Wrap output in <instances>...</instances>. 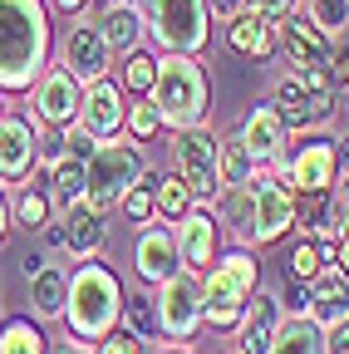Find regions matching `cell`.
I'll return each instance as SVG.
<instances>
[{
	"mask_svg": "<svg viewBox=\"0 0 349 354\" xmlns=\"http://www.w3.org/2000/svg\"><path fill=\"white\" fill-rule=\"evenodd\" d=\"M222 216L232 221V232L246 241L251 236V183H241V187H222Z\"/></svg>",
	"mask_w": 349,
	"mask_h": 354,
	"instance_id": "obj_34",
	"label": "cell"
},
{
	"mask_svg": "<svg viewBox=\"0 0 349 354\" xmlns=\"http://www.w3.org/2000/svg\"><path fill=\"white\" fill-rule=\"evenodd\" d=\"M50 192L45 187H25L20 197H15V212H10V221L20 232H45V221H50Z\"/></svg>",
	"mask_w": 349,
	"mask_h": 354,
	"instance_id": "obj_30",
	"label": "cell"
},
{
	"mask_svg": "<svg viewBox=\"0 0 349 354\" xmlns=\"http://www.w3.org/2000/svg\"><path fill=\"white\" fill-rule=\"evenodd\" d=\"M266 354H325V330L310 315H281Z\"/></svg>",
	"mask_w": 349,
	"mask_h": 354,
	"instance_id": "obj_26",
	"label": "cell"
},
{
	"mask_svg": "<svg viewBox=\"0 0 349 354\" xmlns=\"http://www.w3.org/2000/svg\"><path fill=\"white\" fill-rule=\"evenodd\" d=\"M148 35L172 55H197L211 39V10L207 0H148Z\"/></svg>",
	"mask_w": 349,
	"mask_h": 354,
	"instance_id": "obj_7",
	"label": "cell"
},
{
	"mask_svg": "<svg viewBox=\"0 0 349 354\" xmlns=\"http://www.w3.org/2000/svg\"><path fill=\"white\" fill-rule=\"evenodd\" d=\"M123 88L104 74V79H94V84H84V99H79V128L84 133H94V138L104 143V138H113V133L123 128Z\"/></svg>",
	"mask_w": 349,
	"mask_h": 354,
	"instance_id": "obj_16",
	"label": "cell"
},
{
	"mask_svg": "<svg viewBox=\"0 0 349 354\" xmlns=\"http://www.w3.org/2000/svg\"><path fill=\"white\" fill-rule=\"evenodd\" d=\"M246 10H256L261 20H271V25H281L285 15H295V10H300V0H246Z\"/></svg>",
	"mask_w": 349,
	"mask_h": 354,
	"instance_id": "obj_41",
	"label": "cell"
},
{
	"mask_svg": "<svg viewBox=\"0 0 349 354\" xmlns=\"http://www.w3.org/2000/svg\"><path fill=\"white\" fill-rule=\"evenodd\" d=\"M256 158H251V148L241 143V133H232V138H222V153H216V172H222V187H241V183H251L256 177Z\"/></svg>",
	"mask_w": 349,
	"mask_h": 354,
	"instance_id": "obj_28",
	"label": "cell"
},
{
	"mask_svg": "<svg viewBox=\"0 0 349 354\" xmlns=\"http://www.w3.org/2000/svg\"><path fill=\"white\" fill-rule=\"evenodd\" d=\"M227 44L241 59H271L276 55V25L261 20L256 10H236L227 20Z\"/></svg>",
	"mask_w": 349,
	"mask_h": 354,
	"instance_id": "obj_23",
	"label": "cell"
},
{
	"mask_svg": "<svg viewBox=\"0 0 349 354\" xmlns=\"http://www.w3.org/2000/svg\"><path fill=\"white\" fill-rule=\"evenodd\" d=\"M172 232H178V256L187 271H207L216 261V216L207 207H187L172 221Z\"/></svg>",
	"mask_w": 349,
	"mask_h": 354,
	"instance_id": "obj_18",
	"label": "cell"
},
{
	"mask_svg": "<svg viewBox=\"0 0 349 354\" xmlns=\"http://www.w3.org/2000/svg\"><path fill=\"white\" fill-rule=\"evenodd\" d=\"M153 202H158V216L162 221H178L187 207H192V192L178 172H167V177H153Z\"/></svg>",
	"mask_w": 349,
	"mask_h": 354,
	"instance_id": "obj_29",
	"label": "cell"
},
{
	"mask_svg": "<svg viewBox=\"0 0 349 354\" xmlns=\"http://www.w3.org/2000/svg\"><path fill=\"white\" fill-rule=\"evenodd\" d=\"M143 177V153L133 143H113L104 138L94 148V158L84 162V202H89L94 212H109L123 202V192L133 187Z\"/></svg>",
	"mask_w": 349,
	"mask_h": 354,
	"instance_id": "obj_5",
	"label": "cell"
},
{
	"mask_svg": "<svg viewBox=\"0 0 349 354\" xmlns=\"http://www.w3.org/2000/svg\"><path fill=\"white\" fill-rule=\"evenodd\" d=\"M330 227H334V236L349 232V172L339 177L334 192H330Z\"/></svg>",
	"mask_w": 349,
	"mask_h": 354,
	"instance_id": "obj_39",
	"label": "cell"
},
{
	"mask_svg": "<svg viewBox=\"0 0 349 354\" xmlns=\"http://www.w3.org/2000/svg\"><path fill=\"white\" fill-rule=\"evenodd\" d=\"M50 64V15L39 0H0V88H30Z\"/></svg>",
	"mask_w": 349,
	"mask_h": 354,
	"instance_id": "obj_1",
	"label": "cell"
},
{
	"mask_svg": "<svg viewBox=\"0 0 349 354\" xmlns=\"http://www.w3.org/2000/svg\"><path fill=\"white\" fill-rule=\"evenodd\" d=\"M207 10H211L216 20H222V25H227L236 10H246V0H207Z\"/></svg>",
	"mask_w": 349,
	"mask_h": 354,
	"instance_id": "obj_44",
	"label": "cell"
},
{
	"mask_svg": "<svg viewBox=\"0 0 349 354\" xmlns=\"http://www.w3.org/2000/svg\"><path fill=\"white\" fill-rule=\"evenodd\" d=\"M290 227H295V192H290V183H285L276 167L271 172L256 167V177H251V236L246 241L271 246Z\"/></svg>",
	"mask_w": 349,
	"mask_h": 354,
	"instance_id": "obj_9",
	"label": "cell"
},
{
	"mask_svg": "<svg viewBox=\"0 0 349 354\" xmlns=\"http://www.w3.org/2000/svg\"><path fill=\"white\" fill-rule=\"evenodd\" d=\"M133 271L148 286H162L167 276L182 271V256H178V232L162 227V221H148L138 227V246H133Z\"/></svg>",
	"mask_w": 349,
	"mask_h": 354,
	"instance_id": "obj_15",
	"label": "cell"
},
{
	"mask_svg": "<svg viewBox=\"0 0 349 354\" xmlns=\"http://www.w3.org/2000/svg\"><path fill=\"white\" fill-rule=\"evenodd\" d=\"M153 310H158V330L178 344H192L197 330H202V276L197 271H182L167 276L153 295Z\"/></svg>",
	"mask_w": 349,
	"mask_h": 354,
	"instance_id": "obj_8",
	"label": "cell"
},
{
	"mask_svg": "<svg viewBox=\"0 0 349 354\" xmlns=\"http://www.w3.org/2000/svg\"><path fill=\"white\" fill-rule=\"evenodd\" d=\"M79 99H84V84L69 74V69H45L35 84H30V109H35V118L45 123V128H69L74 118H79Z\"/></svg>",
	"mask_w": 349,
	"mask_h": 354,
	"instance_id": "obj_11",
	"label": "cell"
},
{
	"mask_svg": "<svg viewBox=\"0 0 349 354\" xmlns=\"http://www.w3.org/2000/svg\"><path fill=\"white\" fill-rule=\"evenodd\" d=\"M305 315H310L320 330L349 320V281L339 276V266H325V271L310 281V300H305Z\"/></svg>",
	"mask_w": 349,
	"mask_h": 354,
	"instance_id": "obj_21",
	"label": "cell"
},
{
	"mask_svg": "<svg viewBox=\"0 0 349 354\" xmlns=\"http://www.w3.org/2000/svg\"><path fill=\"white\" fill-rule=\"evenodd\" d=\"M0 113H6V109H0Z\"/></svg>",
	"mask_w": 349,
	"mask_h": 354,
	"instance_id": "obj_52",
	"label": "cell"
},
{
	"mask_svg": "<svg viewBox=\"0 0 349 354\" xmlns=\"http://www.w3.org/2000/svg\"><path fill=\"white\" fill-rule=\"evenodd\" d=\"M325 354H349V320L325 330Z\"/></svg>",
	"mask_w": 349,
	"mask_h": 354,
	"instance_id": "obj_43",
	"label": "cell"
},
{
	"mask_svg": "<svg viewBox=\"0 0 349 354\" xmlns=\"http://www.w3.org/2000/svg\"><path fill=\"white\" fill-rule=\"evenodd\" d=\"M281 315H285L281 295H261V290H256V300H246L241 320H236V354H266L271 339H276Z\"/></svg>",
	"mask_w": 349,
	"mask_h": 354,
	"instance_id": "obj_19",
	"label": "cell"
},
{
	"mask_svg": "<svg viewBox=\"0 0 349 354\" xmlns=\"http://www.w3.org/2000/svg\"><path fill=\"white\" fill-rule=\"evenodd\" d=\"M6 232H10V202H6V187H0V241H6Z\"/></svg>",
	"mask_w": 349,
	"mask_h": 354,
	"instance_id": "obj_48",
	"label": "cell"
},
{
	"mask_svg": "<svg viewBox=\"0 0 349 354\" xmlns=\"http://www.w3.org/2000/svg\"><path fill=\"white\" fill-rule=\"evenodd\" d=\"M64 300H69V271L64 266H39V271H30V310H35V320H59Z\"/></svg>",
	"mask_w": 349,
	"mask_h": 354,
	"instance_id": "obj_24",
	"label": "cell"
},
{
	"mask_svg": "<svg viewBox=\"0 0 349 354\" xmlns=\"http://www.w3.org/2000/svg\"><path fill=\"white\" fill-rule=\"evenodd\" d=\"M118 320H123V330H128V335H138L143 344H148L153 335H162V330H158V310H153V300H148V295H138V300H123Z\"/></svg>",
	"mask_w": 349,
	"mask_h": 354,
	"instance_id": "obj_33",
	"label": "cell"
},
{
	"mask_svg": "<svg viewBox=\"0 0 349 354\" xmlns=\"http://www.w3.org/2000/svg\"><path fill=\"white\" fill-rule=\"evenodd\" d=\"M118 207L128 212V221H138V227H148V221H158V202H153V177L143 172V183H133V187H128Z\"/></svg>",
	"mask_w": 349,
	"mask_h": 354,
	"instance_id": "obj_38",
	"label": "cell"
},
{
	"mask_svg": "<svg viewBox=\"0 0 349 354\" xmlns=\"http://www.w3.org/2000/svg\"><path fill=\"white\" fill-rule=\"evenodd\" d=\"M330 69H334V84H344V88H349V50H344V55H339Z\"/></svg>",
	"mask_w": 349,
	"mask_h": 354,
	"instance_id": "obj_47",
	"label": "cell"
},
{
	"mask_svg": "<svg viewBox=\"0 0 349 354\" xmlns=\"http://www.w3.org/2000/svg\"><path fill=\"white\" fill-rule=\"evenodd\" d=\"M295 197H310V192H334L339 183V143L334 138H305L295 153L281 158L276 167Z\"/></svg>",
	"mask_w": 349,
	"mask_h": 354,
	"instance_id": "obj_10",
	"label": "cell"
},
{
	"mask_svg": "<svg viewBox=\"0 0 349 354\" xmlns=\"http://www.w3.org/2000/svg\"><path fill=\"white\" fill-rule=\"evenodd\" d=\"M339 162H349V133L339 138Z\"/></svg>",
	"mask_w": 349,
	"mask_h": 354,
	"instance_id": "obj_50",
	"label": "cell"
},
{
	"mask_svg": "<svg viewBox=\"0 0 349 354\" xmlns=\"http://www.w3.org/2000/svg\"><path fill=\"white\" fill-rule=\"evenodd\" d=\"M162 354H187V349H162Z\"/></svg>",
	"mask_w": 349,
	"mask_h": 354,
	"instance_id": "obj_51",
	"label": "cell"
},
{
	"mask_svg": "<svg viewBox=\"0 0 349 354\" xmlns=\"http://www.w3.org/2000/svg\"><path fill=\"white\" fill-rule=\"evenodd\" d=\"M109 64H113V50H109L99 20H74L69 35H64V69L79 84H94V79L109 74Z\"/></svg>",
	"mask_w": 349,
	"mask_h": 354,
	"instance_id": "obj_14",
	"label": "cell"
},
{
	"mask_svg": "<svg viewBox=\"0 0 349 354\" xmlns=\"http://www.w3.org/2000/svg\"><path fill=\"white\" fill-rule=\"evenodd\" d=\"M305 15H310L330 39H339L349 30V0H305Z\"/></svg>",
	"mask_w": 349,
	"mask_h": 354,
	"instance_id": "obj_35",
	"label": "cell"
},
{
	"mask_svg": "<svg viewBox=\"0 0 349 354\" xmlns=\"http://www.w3.org/2000/svg\"><path fill=\"white\" fill-rule=\"evenodd\" d=\"M148 99L158 104L162 128H192L207 118V74L192 55H162L158 59V79L148 88Z\"/></svg>",
	"mask_w": 349,
	"mask_h": 354,
	"instance_id": "obj_4",
	"label": "cell"
},
{
	"mask_svg": "<svg viewBox=\"0 0 349 354\" xmlns=\"http://www.w3.org/2000/svg\"><path fill=\"white\" fill-rule=\"evenodd\" d=\"M118 310H123V286L109 266L99 261H84L79 271H69V300H64V325L74 339L84 344H99L113 325H118Z\"/></svg>",
	"mask_w": 349,
	"mask_h": 354,
	"instance_id": "obj_2",
	"label": "cell"
},
{
	"mask_svg": "<svg viewBox=\"0 0 349 354\" xmlns=\"http://www.w3.org/2000/svg\"><path fill=\"white\" fill-rule=\"evenodd\" d=\"M241 143L251 148V158L256 162H276L281 153H285V123H281V113H276V104H256L246 118H241Z\"/></svg>",
	"mask_w": 349,
	"mask_h": 354,
	"instance_id": "obj_20",
	"label": "cell"
},
{
	"mask_svg": "<svg viewBox=\"0 0 349 354\" xmlns=\"http://www.w3.org/2000/svg\"><path fill=\"white\" fill-rule=\"evenodd\" d=\"M123 128L133 133V143H148L153 133L162 128V118H158V104H153L148 94H138V104H128V109H123Z\"/></svg>",
	"mask_w": 349,
	"mask_h": 354,
	"instance_id": "obj_36",
	"label": "cell"
},
{
	"mask_svg": "<svg viewBox=\"0 0 349 354\" xmlns=\"http://www.w3.org/2000/svg\"><path fill=\"white\" fill-rule=\"evenodd\" d=\"M261 281V261L251 251H232V256H216L202 276V325L211 330H232L241 320L246 300L256 295Z\"/></svg>",
	"mask_w": 349,
	"mask_h": 354,
	"instance_id": "obj_3",
	"label": "cell"
},
{
	"mask_svg": "<svg viewBox=\"0 0 349 354\" xmlns=\"http://www.w3.org/2000/svg\"><path fill=\"white\" fill-rule=\"evenodd\" d=\"M45 354H94L84 339H64V344H55V349H45Z\"/></svg>",
	"mask_w": 349,
	"mask_h": 354,
	"instance_id": "obj_46",
	"label": "cell"
},
{
	"mask_svg": "<svg viewBox=\"0 0 349 354\" xmlns=\"http://www.w3.org/2000/svg\"><path fill=\"white\" fill-rule=\"evenodd\" d=\"M334 266H339V276L349 281V232H344V236L334 241Z\"/></svg>",
	"mask_w": 349,
	"mask_h": 354,
	"instance_id": "obj_45",
	"label": "cell"
},
{
	"mask_svg": "<svg viewBox=\"0 0 349 354\" xmlns=\"http://www.w3.org/2000/svg\"><path fill=\"white\" fill-rule=\"evenodd\" d=\"M64 143H69V153H74V158H84V162H89V158H94V148H99V138H94V133H84L79 123H69V128H64Z\"/></svg>",
	"mask_w": 349,
	"mask_h": 354,
	"instance_id": "obj_42",
	"label": "cell"
},
{
	"mask_svg": "<svg viewBox=\"0 0 349 354\" xmlns=\"http://www.w3.org/2000/svg\"><path fill=\"white\" fill-rule=\"evenodd\" d=\"M104 212H94L89 202H69V207H59V227H50L45 232V241L50 246H59L64 256H74V261H89V256H99V246H104Z\"/></svg>",
	"mask_w": 349,
	"mask_h": 354,
	"instance_id": "obj_12",
	"label": "cell"
},
{
	"mask_svg": "<svg viewBox=\"0 0 349 354\" xmlns=\"http://www.w3.org/2000/svg\"><path fill=\"white\" fill-rule=\"evenodd\" d=\"M271 104H276V113H281V123L285 128H295V133H305V128H315L320 118H330V109H320L305 88L295 84V74H285L281 84H276V94H271Z\"/></svg>",
	"mask_w": 349,
	"mask_h": 354,
	"instance_id": "obj_25",
	"label": "cell"
},
{
	"mask_svg": "<svg viewBox=\"0 0 349 354\" xmlns=\"http://www.w3.org/2000/svg\"><path fill=\"white\" fill-rule=\"evenodd\" d=\"M50 6H55V10H69V15H74V10H84V0H50Z\"/></svg>",
	"mask_w": 349,
	"mask_h": 354,
	"instance_id": "obj_49",
	"label": "cell"
},
{
	"mask_svg": "<svg viewBox=\"0 0 349 354\" xmlns=\"http://www.w3.org/2000/svg\"><path fill=\"white\" fill-rule=\"evenodd\" d=\"M99 30L109 39L113 55H128V50H143V35H148V15L133 6V0H109L99 10Z\"/></svg>",
	"mask_w": 349,
	"mask_h": 354,
	"instance_id": "obj_22",
	"label": "cell"
},
{
	"mask_svg": "<svg viewBox=\"0 0 349 354\" xmlns=\"http://www.w3.org/2000/svg\"><path fill=\"white\" fill-rule=\"evenodd\" d=\"M325 271V256H320V241L315 236H305L285 251V266H281V276H295V281H315Z\"/></svg>",
	"mask_w": 349,
	"mask_h": 354,
	"instance_id": "obj_31",
	"label": "cell"
},
{
	"mask_svg": "<svg viewBox=\"0 0 349 354\" xmlns=\"http://www.w3.org/2000/svg\"><path fill=\"white\" fill-rule=\"evenodd\" d=\"M99 354H143V339L113 325V330H109V335L99 339Z\"/></svg>",
	"mask_w": 349,
	"mask_h": 354,
	"instance_id": "obj_40",
	"label": "cell"
},
{
	"mask_svg": "<svg viewBox=\"0 0 349 354\" xmlns=\"http://www.w3.org/2000/svg\"><path fill=\"white\" fill-rule=\"evenodd\" d=\"M45 192H50V202H59V207H69V202H79L84 197V158H74L69 148L45 167Z\"/></svg>",
	"mask_w": 349,
	"mask_h": 354,
	"instance_id": "obj_27",
	"label": "cell"
},
{
	"mask_svg": "<svg viewBox=\"0 0 349 354\" xmlns=\"http://www.w3.org/2000/svg\"><path fill=\"white\" fill-rule=\"evenodd\" d=\"M0 354H45V335L35 320H6L0 325Z\"/></svg>",
	"mask_w": 349,
	"mask_h": 354,
	"instance_id": "obj_32",
	"label": "cell"
},
{
	"mask_svg": "<svg viewBox=\"0 0 349 354\" xmlns=\"http://www.w3.org/2000/svg\"><path fill=\"white\" fill-rule=\"evenodd\" d=\"M216 153H222V138L207 128V123H192V128H172V167L187 183L192 202H216L222 197V172H216Z\"/></svg>",
	"mask_w": 349,
	"mask_h": 354,
	"instance_id": "obj_6",
	"label": "cell"
},
{
	"mask_svg": "<svg viewBox=\"0 0 349 354\" xmlns=\"http://www.w3.org/2000/svg\"><path fill=\"white\" fill-rule=\"evenodd\" d=\"M39 158L35 123L20 113H0V183H25Z\"/></svg>",
	"mask_w": 349,
	"mask_h": 354,
	"instance_id": "obj_17",
	"label": "cell"
},
{
	"mask_svg": "<svg viewBox=\"0 0 349 354\" xmlns=\"http://www.w3.org/2000/svg\"><path fill=\"white\" fill-rule=\"evenodd\" d=\"M276 50L295 64V69H305V64H334V39L310 20V15H285L281 25H276Z\"/></svg>",
	"mask_w": 349,
	"mask_h": 354,
	"instance_id": "obj_13",
	"label": "cell"
},
{
	"mask_svg": "<svg viewBox=\"0 0 349 354\" xmlns=\"http://www.w3.org/2000/svg\"><path fill=\"white\" fill-rule=\"evenodd\" d=\"M153 79H158V59L153 55H143V50L123 55V88H128V94H148Z\"/></svg>",
	"mask_w": 349,
	"mask_h": 354,
	"instance_id": "obj_37",
	"label": "cell"
}]
</instances>
